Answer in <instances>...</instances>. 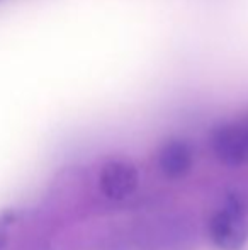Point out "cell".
Segmentation results:
<instances>
[{"mask_svg": "<svg viewBox=\"0 0 248 250\" xmlns=\"http://www.w3.org/2000/svg\"><path fill=\"white\" fill-rule=\"evenodd\" d=\"M211 148L216 158L228 167L248 164V136L240 121L216 126L211 133Z\"/></svg>", "mask_w": 248, "mask_h": 250, "instance_id": "cell-2", "label": "cell"}, {"mask_svg": "<svg viewBox=\"0 0 248 250\" xmlns=\"http://www.w3.org/2000/svg\"><path fill=\"white\" fill-rule=\"evenodd\" d=\"M138 188V172L128 162H109L100 172V191L113 201L126 199Z\"/></svg>", "mask_w": 248, "mask_h": 250, "instance_id": "cell-3", "label": "cell"}, {"mask_svg": "<svg viewBox=\"0 0 248 250\" xmlns=\"http://www.w3.org/2000/svg\"><path fill=\"white\" fill-rule=\"evenodd\" d=\"M240 125H242V128L245 129V133H247V136H248V114L245 116V118L240 119Z\"/></svg>", "mask_w": 248, "mask_h": 250, "instance_id": "cell-5", "label": "cell"}, {"mask_svg": "<svg viewBox=\"0 0 248 250\" xmlns=\"http://www.w3.org/2000/svg\"><path fill=\"white\" fill-rule=\"evenodd\" d=\"M194 165V150L191 143L180 138H172L162 145L158 151V167L169 179H180Z\"/></svg>", "mask_w": 248, "mask_h": 250, "instance_id": "cell-4", "label": "cell"}, {"mask_svg": "<svg viewBox=\"0 0 248 250\" xmlns=\"http://www.w3.org/2000/svg\"><path fill=\"white\" fill-rule=\"evenodd\" d=\"M209 238L219 250H242L248 240L247 208L238 198H229L209 220Z\"/></svg>", "mask_w": 248, "mask_h": 250, "instance_id": "cell-1", "label": "cell"}]
</instances>
